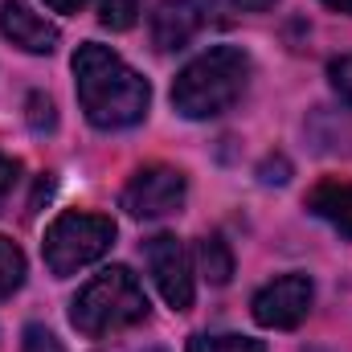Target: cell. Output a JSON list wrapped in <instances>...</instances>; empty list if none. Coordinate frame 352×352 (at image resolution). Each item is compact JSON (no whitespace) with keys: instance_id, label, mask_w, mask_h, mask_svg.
<instances>
[{"instance_id":"6da1fadb","label":"cell","mask_w":352,"mask_h":352,"mask_svg":"<svg viewBox=\"0 0 352 352\" xmlns=\"http://www.w3.org/2000/svg\"><path fill=\"white\" fill-rule=\"evenodd\" d=\"M74 87L78 102L87 111V119L102 131H119V127H135L148 115L152 87L140 70H131L115 50L87 41L74 54Z\"/></svg>"},{"instance_id":"7a4b0ae2","label":"cell","mask_w":352,"mask_h":352,"mask_svg":"<svg viewBox=\"0 0 352 352\" xmlns=\"http://www.w3.org/2000/svg\"><path fill=\"white\" fill-rule=\"evenodd\" d=\"M246 82H250V54L238 45H213L176 74L173 107L184 119H213L246 94Z\"/></svg>"},{"instance_id":"3957f363","label":"cell","mask_w":352,"mask_h":352,"mask_svg":"<svg viewBox=\"0 0 352 352\" xmlns=\"http://www.w3.org/2000/svg\"><path fill=\"white\" fill-rule=\"evenodd\" d=\"M144 320H148V295L127 266L98 270L70 303V324L90 340L127 332Z\"/></svg>"},{"instance_id":"277c9868","label":"cell","mask_w":352,"mask_h":352,"mask_svg":"<svg viewBox=\"0 0 352 352\" xmlns=\"http://www.w3.org/2000/svg\"><path fill=\"white\" fill-rule=\"evenodd\" d=\"M115 242V221L102 217V213H62L54 217V226L45 230V242H41V254H45V266L50 274L58 278H70L78 274L82 266L98 263Z\"/></svg>"},{"instance_id":"5b68a950","label":"cell","mask_w":352,"mask_h":352,"mask_svg":"<svg viewBox=\"0 0 352 352\" xmlns=\"http://www.w3.org/2000/svg\"><path fill=\"white\" fill-rule=\"evenodd\" d=\"M184 192H188V180L180 168L173 164H148L127 180L123 188V209L140 221H156V217H168L184 205Z\"/></svg>"},{"instance_id":"8992f818","label":"cell","mask_w":352,"mask_h":352,"mask_svg":"<svg viewBox=\"0 0 352 352\" xmlns=\"http://www.w3.org/2000/svg\"><path fill=\"white\" fill-rule=\"evenodd\" d=\"M316 303V287L307 274H278L274 283H266L263 291L254 295V320L263 328H278V332H291L307 320Z\"/></svg>"},{"instance_id":"52a82bcc","label":"cell","mask_w":352,"mask_h":352,"mask_svg":"<svg viewBox=\"0 0 352 352\" xmlns=\"http://www.w3.org/2000/svg\"><path fill=\"white\" fill-rule=\"evenodd\" d=\"M144 254H148V270H152V278H156L164 303H168L173 311H188L197 287H192V258H188L184 242L173 238V234H156V238L144 246Z\"/></svg>"},{"instance_id":"ba28073f","label":"cell","mask_w":352,"mask_h":352,"mask_svg":"<svg viewBox=\"0 0 352 352\" xmlns=\"http://www.w3.org/2000/svg\"><path fill=\"white\" fill-rule=\"evenodd\" d=\"M0 33H4L16 50L37 54V58L54 54L58 41H62L58 25H50L41 12H33L25 0H4V4H0Z\"/></svg>"},{"instance_id":"9c48e42d","label":"cell","mask_w":352,"mask_h":352,"mask_svg":"<svg viewBox=\"0 0 352 352\" xmlns=\"http://www.w3.org/2000/svg\"><path fill=\"white\" fill-rule=\"evenodd\" d=\"M201 25H205L201 0H160L152 12V41L156 50H184Z\"/></svg>"},{"instance_id":"30bf717a","label":"cell","mask_w":352,"mask_h":352,"mask_svg":"<svg viewBox=\"0 0 352 352\" xmlns=\"http://www.w3.org/2000/svg\"><path fill=\"white\" fill-rule=\"evenodd\" d=\"M303 205H307L320 221H328L332 230H340L344 238H352V180H336V176L320 180V184L303 197Z\"/></svg>"},{"instance_id":"8fae6325","label":"cell","mask_w":352,"mask_h":352,"mask_svg":"<svg viewBox=\"0 0 352 352\" xmlns=\"http://www.w3.org/2000/svg\"><path fill=\"white\" fill-rule=\"evenodd\" d=\"M197 258H201V270H205V278L209 283H230V274H234V254H230V246L217 238V234H209V238H201V246H197Z\"/></svg>"},{"instance_id":"7c38bea8","label":"cell","mask_w":352,"mask_h":352,"mask_svg":"<svg viewBox=\"0 0 352 352\" xmlns=\"http://www.w3.org/2000/svg\"><path fill=\"white\" fill-rule=\"evenodd\" d=\"M21 283H25V254L16 242L0 238V303L12 299L21 291Z\"/></svg>"},{"instance_id":"4fadbf2b","label":"cell","mask_w":352,"mask_h":352,"mask_svg":"<svg viewBox=\"0 0 352 352\" xmlns=\"http://www.w3.org/2000/svg\"><path fill=\"white\" fill-rule=\"evenodd\" d=\"M188 352H266L263 340L254 336H238V332H221V336H192Z\"/></svg>"},{"instance_id":"5bb4252c","label":"cell","mask_w":352,"mask_h":352,"mask_svg":"<svg viewBox=\"0 0 352 352\" xmlns=\"http://www.w3.org/2000/svg\"><path fill=\"white\" fill-rule=\"evenodd\" d=\"M98 21H102V29L127 33L140 21V0H98Z\"/></svg>"},{"instance_id":"9a60e30c","label":"cell","mask_w":352,"mask_h":352,"mask_svg":"<svg viewBox=\"0 0 352 352\" xmlns=\"http://www.w3.org/2000/svg\"><path fill=\"white\" fill-rule=\"evenodd\" d=\"M29 123H33V131H54L58 115H54V102L45 94H29Z\"/></svg>"},{"instance_id":"2e32d148","label":"cell","mask_w":352,"mask_h":352,"mask_svg":"<svg viewBox=\"0 0 352 352\" xmlns=\"http://www.w3.org/2000/svg\"><path fill=\"white\" fill-rule=\"evenodd\" d=\"M328 78H332V87L340 90V98L352 107V54L349 58H336V62L328 66Z\"/></svg>"},{"instance_id":"e0dca14e","label":"cell","mask_w":352,"mask_h":352,"mask_svg":"<svg viewBox=\"0 0 352 352\" xmlns=\"http://www.w3.org/2000/svg\"><path fill=\"white\" fill-rule=\"evenodd\" d=\"M21 352H66L62 344H58V336L54 332H45V328H25V344H21Z\"/></svg>"},{"instance_id":"ac0fdd59","label":"cell","mask_w":352,"mask_h":352,"mask_svg":"<svg viewBox=\"0 0 352 352\" xmlns=\"http://www.w3.org/2000/svg\"><path fill=\"white\" fill-rule=\"evenodd\" d=\"M16 173H21V164H16V160H8V156H0V205H4V197L12 192Z\"/></svg>"},{"instance_id":"d6986e66","label":"cell","mask_w":352,"mask_h":352,"mask_svg":"<svg viewBox=\"0 0 352 352\" xmlns=\"http://www.w3.org/2000/svg\"><path fill=\"white\" fill-rule=\"evenodd\" d=\"M45 4H50L54 12H82L90 0H45Z\"/></svg>"},{"instance_id":"ffe728a7","label":"cell","mask_w":352,"mask_h":352,"mask_svg":"<svg viewBox=\"0 0 352 352\" xmlns=\"http://www.w3.org/2000/svg\"><path fill=\"white\" fill-rule=\"evenodd\" d=\"M234 8H242V12H263V8H270L274 0H230Z\"/></svg>"},{"instance_id":"44dd1931","label":"cell","mask_w":352,"mask_h":352,"mask_svg":"<svg viewBox=\"0 0 352 352\" xmlns=\"http://www.w3.org/2000/svg\"><path fill=\"white\" fill-rule=\"evenodd\" d=\"M328 8H336V12H344V16H352V0H324Z\"/></svg>"}]
</instances>
